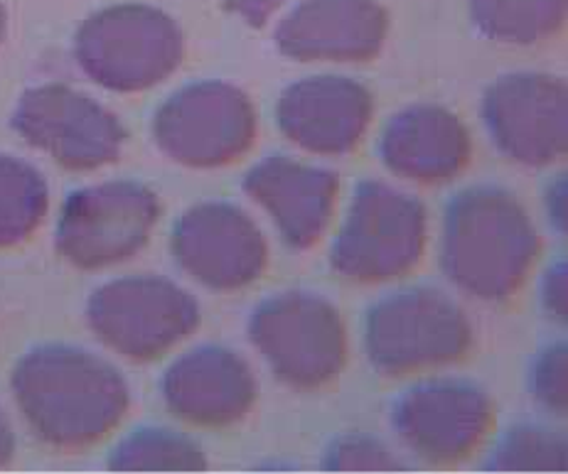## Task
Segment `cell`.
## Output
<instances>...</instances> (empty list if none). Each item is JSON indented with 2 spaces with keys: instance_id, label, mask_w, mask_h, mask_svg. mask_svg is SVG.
Here are the masks:
<instances>
[{
  "instance_id": "1",
  "label": "cell",
  "mask_w": 568,
  "mask_h": 474,
  "mask_svg": "<svg viewBox=\"0 0 568 474\" xmlns=\"http://www.w3.org/2000/svg\"><path fill=\"white\" fill-rule=\"evenodd\" d=\"M13 396L32 431L57 450L101 443L129 411V387L109 361L84 349H32L13 371Z\"/></svg>"
},
{
  "instance_id": "2",
  "label": "cell",
  "mask_w": 568,
  "mask_h": 474,
  "mask_svg": "<svg viewBox=\"0 0 568 474\" xmlns=\"http://www.w3.org/2000/svg\"><path fill=\"white\" fill-rule=\"evenodd\" d=\"M541 251L539 231L521 202L503 187H468L443 219V274L465 296L503 302L527 284Z\"/></svg>"
},
{
  "instance_id": "3",
  "label": "cell",
  "mask_w": 568,
  "mask_h": 474,
  "mask_svg": "<svg viewBox=\"0 0 568 474\" xmlns=\"http://www.w3.org/2000/svg\"><path fill=\"white\" fill-rule=\"evenodd\" d=\"M473 347V324L460 305L418 286L374 302L365 320V352L386 379L426 374L456 364Z\"/></svg>"
},
{
  "instance_id": "4",
  "label": "cell",
  "mask_w": 568,
  "mask_h": 474,
  "mask_svg": "<svg viewBox=\"0 0 568 474\" xmlns=\"http://www.w3.org/2000/svg\"><path fill=\"white\" fill-rule=\"evenodd\" d=\"M248 340L295 391L333 383L347 364V330L337 305L308 290L268 298L248 320Z\"/></svg>"
},
{
  "instance_id": "5",
  "label": "cell",
  "mask_w": 568,
  "mask_h": 474,
  "mask_svg": "<svg viewBox=\"0 0 568 474\" xmlns=\"http://www.w3.org/2000/svg\"><path fill=\"white\" fill-rule=\"evenodd\" d=\"M428 239L426 209L416 197L377 179L352 197L331 251V264L352 284H386L422 261Z\"/></svg>"
},
{
  "instance_id": "6",
  "label": "cell",
  "mask_w": 568,
  "mask_h": 474,
  "mask_svg": "<svg viewBox=\"0 0 568 474\" xmlns=\"http://www.w3.org/2000/svg\"><path fill=\"white\" fill-rule=\"evenodd\" d=\"M74 58L89 79L111 92H141L178 70L183 32L151 6L106 8L79 28Z\"/></svg>"
},
{
  "instance_id": "7",
  "label": "cell",
  "mask_w": 568,
  "mask_h": 474,
  "mask_svg": "<svg viewBox=\"0 0 568 474\" xmlns=\"http://www.w3.org/2000/svg\"><path fill=\"white\" fill-rule=\"evenodd\" d=\"M87 320L113 352L131 361H153L200 327L195 298L158 276L119 278L94 290Z\"/></svg>"
},
{
  "instance_id": "8",
  "label": "cell",
  "mask_w": 568,
  "mask_h": 474,
  "mask_svg": "<svg viewBox=\"0 0 568 474\" xmlns=\"http://www.w3.org/2000/svg\"><path fill=\"white\" fill-rule=\"evenodd\" d=\"M161 217L155 192L131 179L77 189L57 224V251L82 270L121 264L139 254Z\"/></svg>"
},
{
  "instance_id": "9",
  "label": "cell",
  "mask_w": 568,
  "mask_h": 474,
  "mask_svg": "<svg viewBox=\"0 0 568 474\" xmlns=\"http://www.w3.org/2000/svg\"><path fill=\"white\" fill-rule=\"evenodd\" d=\"M153 138L180 165L222 167L254 145L256 111L242 89L197 82L180 89L158 109Z\"/></svg>"
},
{
  "instance_id": "10",
  "label": "cell",
  "mask_w": 568,
  "mask_h": 474,
  "mask_svg": "<svg viewBox=\"0 0 568 474\" xmlns=\"http://www.w3.org/2000/svg\"><path fill=\"white\" fill-rule=\"evenodd\" d=\"M483 121L495 148L525 167H549L568 151V89L544 72L497 76L483 96Z\"/></svg>"
},
{
  "instance_id": "11",
  "label": "cell",
  "mask_w": 568,
  "mask_h": 474,
  "mask_svg": "<svg viewBox=\"0 0 568 474\" xmlns=\"http://www.w3.org/2000/svg\"><path fill=\"white\" fill-rule=\"evenodd\" d=\"M490 393L463 379H434L402 393L392 425L402 443L430 465H458L493 433Z\"/></svg>"
},
{
  "instance_id": "12",
  "label": "cell",
  "mask_w": 568,
  "mask_h": 474,
  "mask_svg": "<svg viewBox=\"0 0 568 474\" xmlns=\"http://www.w3.org/2000/svg\"><path fill=\"white\" fill-rule=\"evenodd\" d=\"M13 128L32 148L74 173L113 163L126 141V131L109 109L62 84L36 86L22 94Z\"/></svg>"
},
{
  "instance_id": "13",
  "label": "cell",
  "mask_w": 568,
  "mask_h": 474,
  "mask_svg": "<svg viewBox=\"0 0 568 474\" xmlns=\"http://www.w3.org/2000/svg\"><path fill=\"white\" fill-rule=\"evenodd\" d=\"M173 256L190 278L212 290H242L264 274L268 246L246 212L230 202H202L173 229Z\"/></svg>"
},
{
  "instance_id": "14",
  "label": "cell",
  "mask_w": 568,
  "mask_h": 474,
  "mask_svg": "<svg viewBox=\"0 0 568 474\" xmlns=\"http://www.w3.org/2000/svg\"><path fill=\"white\" fill-rule=\"evenodd\" d=\"M374 116V96L347 76H308L283 89L276 106L281 133L313 155L337 157L357 148Z\"/></svg>"
},
{
  "instance_id": "15",
  "label": "cell",
  "mask_w": 568,
  "mask_h": 474,
  "mask_svg": "<svg viewBox=\"0 0 568 474\" xmlns=\"http://www.w3.org/2000/svg\"><path fill=\"white\" fill-rule=\"evenodd\" d=\"M389 16L377 0H303L281 20L276 48L298 62H369L382 52Z\"/></svg>"
},
{
  "instance_id": "16",
  "label": "cell",
  "mask_w": 568,
  "mask_h": 474,
  "mask_svg": "<svg viewBox=\"0 0 568 474\" xmlns=\"http://www.w3.org/2000/svg\"><path fill=\"white\" fill-rule=\"evenodd\" d=\"M258 387L246 361L224 347L183 354L163 377L168 411L197 427H226L254 409Z\"/></svg>"
},
{
  "instance_id": "17",
  "label": "cell",
  "mask_w": 568,
  "mask_h": 474,
  "mask_svg": "<svg viewBox=\"0 0 568 474\" xmlns=\"http://www.w3.org/2000/svg\"><path fill=\"white\" fill-rule=\"evenodd\" d=\"M244 192L268 212L283 241L303 251L331 227L339 177L327 167L274 155L246 173Z\"/></svg>"
},
{
  "instance_id": "18",
  "label": "cell",
  "mask_w": 568,
  "mask_h": 474,
  "mask_svg": "<svg viewBox=\"0 0 568 474\" xmlns=\"http://www.w3.org/2000/svg\"><path fill=\"white\" fill-rule=\"evenodd\" d=\"M473 141L453 111L436 104L408 106L386 123L379 157L392 175L408 183L440 185L470 163Z\"/></svg>"
},
{
  "instance_id": "19",
  "label": "cell",
  "mask_w": 568,
  "mask_h": 474,
  "mask_svg": "<svg viewBox=\"0 0 568 474\" xmlns=\"http://www.w3.org/2000/svg\"><path fill=\"white\" fill-rule=\"evenodd\" d=\"M473 25L499 44H537L566 20V0H470Z\"/></svg>"
},
{
  "instance_id": "20",
  "label": "cell",
  "mask_w": 568,
  "mask_h": 474,
  "mask_svg": "<svg viewBox=\"0 0 568 474\" xmlns=\"http://www.w3.org/2000/svg\"><path fill=\"white\" fill-rule=\"evenodd\" d=\"M48 199V185L36 167L0 155V248L26 241L40 227Z\"/></svg>"
},
{
  "instance_id": "21",
  "label": "cell",
  "mask_w": 568,
  "mask_h": 474,
  "mask_svg": "<svg viewBox=\"0 0 568 474\" xmlns=\"http://www.w3.org/2000/svg\"><path fill=\"white\" fill-rule=\"evenodd\" d=\"M207 467L202 447L165 427H143L113 447L109 470L116 472H197Z\"/></svg>"
},
{
  "instance_id": "22",
  "label": "cell",
  "mask_w": 568,
  "mask_h": 474,
  "mask_svg": "<svg viewBox=\"0 0 568 474\" xmlns=\"http://www.w3.org/2000/svg\"><path fill=\"white\" fill-rule=\"evenodd\" d=\"M568 467L566 435L547 425H515L495 447L487 470L495 472H564Z\"/></svg>"
},
{
  "instance_id": "23",
  "label": "cell",
  "mask_w": 568,
  "mask_h": 474,
  "mask_svg": "<svg viewBox=\"0 0 568 474\" xmlns=\"http://www.w3.org/2000/svg\"><path fill=\"white\" fill-rule=\"evenodd\" d=\"M321 467L327 472H394L406 465L382 440L367 433H349L333 440Z\"/></svg>"
},
{
  "instance_id": "24",
  "label": "cell",
  "mask_w": 568,
  "mask_h": 474,
  "mask_svg": "<svg viewBox=\"0 0 568 474\" xmlns=\"http://www.w3.org/2000/svg\"><path fill=\"white\" fill-rule=\"evenodd\" d=\"M531 396L554 418L568 415V349L549 344L531 367Z\"/></svg>"
},
{
  "instance_id": "25",
  "label": "cell",
  "mask_w": 568,
  "mask_h": 474,
  "mask_svg": "<svg viewBox=\"0 0 568 474\" xmlns=\"http://www.w3.org/2000/svg\"><path fill=\"white\" fill-rule=\"evenodd\" d=\"M568 274L566 261L554 264L541 284V305L549 318L559 324H566L568 318Z\"/></svg>"
},
{
  "instance_id": "26",
  "label": "cell",
  "mask_w": 568,
  "mask_h": 474,
  "mask_svg": "<svg viewBox=\"0 0 568 474\" xmlns=\"http://www.w3.org/2000/svg\"><path fill=\"white\" fill-rule=\"evenodd\" d=\"M286 3V0H224L226 10L244 18L252 28H264L268 18Z\"/></svg>"
},
{
  "instance_id": "27",
  "label": "cell",
  "mask_w": 568,
  "mask_h": 474,
  "mask_svg": "<svg viewBox=\"0 0 568 474\" xmlns=\"http://www.w3.org/2000/svg\"><path fill=\"white\" fill-rule=\"evenodd\" d=\"M547 209H549V219L559 234H566V177H556L549 185V195H547Z\"/></svg>"
},
{
  "instance_id": "28",
  "label": "cell",
  "mask_w": 568,
  "mask_h": 474,
  "mask_svg": "<svg viewBox=\"0 0 568 474\" xmlns=\"http://www.w3.org/2000/svg\"><path fill=\"white\" fill-rule=\"evenodd\" d=\"M13 450H16V437L13 431H10V423L0 409V465H6V462L13 457Z\"/></svg>"
},
{
  "instance_id": "29",
  "label": "cell",
  "mask_w": 568,
  "mask_h": 474,
  "mask_svg": "<svg viewBox=\"0 0 568 474\" xmlns=\"http://www.w3.org/2000/svg\"><path fill=\"white\" fill-rule=\"evenodd\" d=\"M3 20L6 16H3V8H0V35H3Z\"/></svg>"
}]
</instances>
